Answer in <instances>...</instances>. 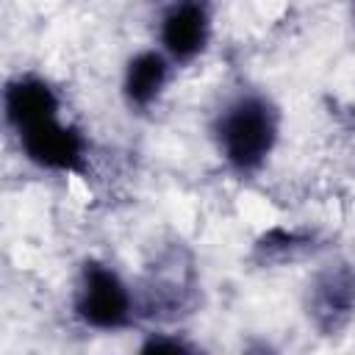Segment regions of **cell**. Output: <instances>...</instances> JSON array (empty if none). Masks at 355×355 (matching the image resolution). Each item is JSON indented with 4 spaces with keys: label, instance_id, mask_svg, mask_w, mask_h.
<instances>
[{
    "label": "cell",
    "instance_id": "8992f818",
    "mask_svg": "<svg viewBox=\"0 0 355 355\" xmlns=\"http://www.w3.org/2000/svg\"><path fill=\"white\" fill-rule=\"evenodd\" d=\"M164 83H166V61H164L161 53L144 50V53H136L128 61L122 89H125V97H128L130 105L147 108L161 94Z\"/></svg>",
    "mask_w": 355,
    "mask_h": 355
},
{
    "label": "cell",
    "instance_id": "52a82bcc",
    "mask_svg": "<svg viewBox=\"0 0 355 355\" xmlns=\"http://www.w3.org/2000/svg\"><path fill=\"white\" fill-rule=\"evenodd\" d=\"M352 277L349 275H333L324 286H319V297H316V308L324 316H336V313H347V308L355 300L352 291Z\"/></svg>",
    "mask_w": 355,
    "mask_h": 355
},
{
    "label": "cell",
    "instance_id": "277c9868",
    "mask_svg": "<svg viewBox=\"0 0 355 355\" xmlns=\"http://www.w3.org/2000/svg\"><path fill=\"white\" fill-rule=\"evenodd\" d=\"M208 31H211V25H208L205 6L194 3V0H183L164 14L161 44L172 58L189 61L202 53L205 42H208Z\"/></svg>",
    "mask_w": 355,
    "mask_h": 355
},
{
    "label": "cell",
    "instance_id": "3957f363",
    "mask_svg": "<svg viewBox=\"0 0 355 355\" xmlns=\"http://www.w3.org/2000/svg\"><path fill=\"white\" fill-rule=\"evenodd\" d=\"M19 144L28 161H33L42 169L64 172V175L83 172V161H86L83 136L72 125L58 122V116L22 130Z\"/></svg>",
    "mask_w": 355,
    "mask_h": 355
},
{
    "label": "cell",
    "instance_id": "7a4b0ae2",
    "mask_svg": "<svg viewBox=\"0 0 355 355\" xmlns=\"http://www.w3.org/2000/svg\"><path fill=\"white\" fill-rule=\"evenodd\" d=\"M75 313L97 330H119L130 322L133 300L122 277L97 263L89 261L80 272V288L75 294Z\"/></svg>",
    "mask_w": 355,
    "mask_h": 355
},
{
    "label": "cell",
    "instance_id": "ba28073f",
    "mask_svg": "<svg viewBox=\"0 0 355 355\" xmlns=\"http://www.w3.org/2000/svg\"><path fill=\"white\" fill-rule=\"evenodd\" d=\"M144 352H186L189 344H183L180 338H166V336H150L141 344Z\"/></svg>",
    "mask_w": 355,
    "mask_h": 355
},
{
    "label": "cell",
    "instance_id": "5b68a950",
    "mask_svg": "<svg viewBox=\"0 0 355 355\" xmlns=\"http://www.w3.org/2000/svg\"><path fill=\"white\" fill-rule=\"evenodd\" d=\"M3 105H6V119L17 133L58 116L55 92L42 78H31V75L17 78L6 86Z\"/></svg>",
    "mask_w": 355,
    "mask_h": 355
},
{
    "label": "cell",
    "instance_id": "6da1fadb",
    "mask_svg": "<svg viewBox=\"0 0 355 355\" xmlns=\"http://www.w3.org/2000/svg\"><path fill=\"white\" fill-rule=\"evenodd\" d=\"M216 141L230 166L252 172L266 161L277 141V111L263 97H239L219 114Z\"/></svg>",
    "mask_w": 355,
    "mask_h": 355
}]
</instances>
